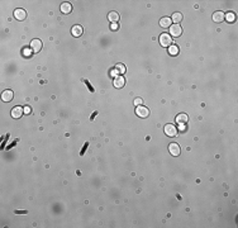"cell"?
Wrapping results in <instances>:
<instances>
[{
  "instance_id": "obj_24",
  "label": "cell",
  "mask_w": 238,
  "mask_h": 228,
  "mask_svg": "<svg viewBox=\"0 0 238 228\" xmlns=\"http://www.w3.org/2000/svg\"><path fill=\"white\" fill-rule=\"evenodd\" d=\"M118 74H119V72H118V71L115 70V69L110 71V75H112V76H115V77H117V76H118Z\"/></svg>"
},
{
  "instance_id": "obj_12",
  "label": "cell",
  "mask_w": 238,
  "mask_h": 228,
  "mask_svg": "<svg viewBox=\"0 0 238 228\" xmlns=\"http://www.w3.org/2000/svg\"><path fill=\"white\" fill-rule=\"evenodd\" d=\"M71 12H72V5H71L70 3L65 2V3L61 4V13H63V14H70Z\"/></svg>"
},
{
  "instance_id": "obj_2",
  "label": "cell",
  "mask_w": 238,
  "mask_h": 228,
  "mask_svg": "<svg viewBox=\"0 0 238 228\" xmlns=\"http://www.w3.org/2000/svg\"><path fill=\"white\" fill-rule=\"evenodd\" d=\"M165 134L169 137H175L177 134V128L175 127V124H171V123L166 124L165 126Z\"/></svg>"
},
{
  "instance_id": "obj_10",
  "label": "cell",
  "mask_w": 238,
  "mask_h": 228,
  "mask_svg": "<svg viewBox=\"0 0 238 228\" xmlns=\"http://www.w3.org/2000/svg\"><path fill=\"white\" fill-rule=\"evenodd\" d=\"M213 20L215 23H222L223 20H224V13L220 12V10L213 13Z\"/></svg>"
},
{
  "instance_id": "obj_22",
  "label": "cell",
  "mask_w": 238,
  "mask_h": 228,
  "mask_svg": "<svg viewBox=\"0 0 238 228\" xmlns=\"http://www.w3.org/2000/svg\"><path fill=\"white\" fill-rule=\"evenodd\" d=\"M134 104H136L137 106H138V105H142V104H143V100H142L141 98H136V99H134Z\"/></svg>"
},
{
  "instance_id": "obj_1",
  "label": "cell",
  "mask_w": 238,
  "mask_h": 228,
  "mask_svg": "<svg viewBox=\"0 0 238 228\" xmlns=\"http://www.w3.org/2000/svg\"><path fill=\"white\" fill-rule=\"evenodd\" d=\"M158 42L162 47H170L172 43V38L169 33H162L160 34V38H158Z\"/></svg>"
},
{
  "instance_id": "obj_14",
  "label": "cell",
  "mask_w": 238,
  "mask_h": 228,
  "mask_svg": "<svg viewBox=\"0 0 238 228\" xmlns=\"http://www.w3.org/2000/svg\"><path fill=\"white\" fill-rule=\"evenodd\" d=\"M171 18H169V17H163V18H161L160 19V25L162 27V28H170L171 27Z\"/></svg>"
},
{
  "instance_id": "obj_18",
  "label": "cell",
  "mask_w": 238,
  "mask_h": 228,
  "mask_svg": "<svg viewBox=\"0 0 238 228\" xmlns=\"http://www.w3.org/2000/svg\"><path fill=\"white\" fill-rule=\"evenodd\" d=\"M169 53H170L171 56H176V55L179 53V47H177L176 45H171V46L169 47Z\"/></svg>"
},
{
  "instance_id": "obj_23",
  "label": "cell",
  "mask_w": 238,
  "mask_h": 228,
  "mask_svg": "<svg viewBox=\"0 0 238 228\" xmlns=\"http://www.w3.org/2000/svg\"><path fill=\"white\" fill-rule=\"evenodd\" d=\"M24 109V114H31L32 113V108L31 106H25V108H23Z\"/></svg>"
},
{
  "instance_id": "obj_27",
  "label": "cell",
  "mask_w": 238,
  "mask_h": 228,
  "mask_svg": "<svg viewBox=\"0 0 238 228\" xmlns=\"http://www.w3.org/2000/svg\"><path fill=\"white\" fill-rule=\"evenodd\" d=\"M89 146V143H85V147L82 148V151H81V155H84V152H85V149H86V147Z\"/></svg>"
},
{
  "instance_id": "obj_11",
  "label": "cell",
  "mask_w": 238,
  "mask_h": 228,
  "mask_svg": "<svg viewBox=\"0 0 238 228\" xmlns=\"http://www.w3.org/2000/svg\"><path fill=\"white\" fill-rule=\"evenodd\" d=\"M187 120H189V117H187V114H185V113H180L176 116V123H179V124H185Z\"/></svg>"
},
{
  "instance_id": "obj_25",
  "label": "cell",
  "mask_w": 238,
  "mask_h": 228,
  "mask_svg": "<svg viewBox=\"0 0 238 228\" xmlns=\"http://www.w3.org/2000/svg\"><path fill=\"white\" fill-rule=\"evenodd\" d=\"M112 29H113V31L118 29V23H113V24H112Z\"/></svg>"
},
{
  "instance_id": "obj_26",
  "label": "cell",
  "mask_w": 238,
  "mask_h": 228,
  "mask_svg": "<svg viewBox=\"0 0 238 228\" xmlns=\"http://www.w3.org/2000/svg\"><path fill=\"white\" fill-rule=\"evenodd\" d=\"M15 213H17V214H25V210H20V212H18V210H15Z\"/></svg>"
},
{
  "instance_id": "obj_21",
  "label": "cell",
  "mask_w": 238,
  "mask_h": 228,
  "mask_svg": "<svg viewBox=\"0 0 238 228\" xmlns=\"http://www.w3.org/2000/svg\"><path fill=\"white\" fill-rule=\"evenodd\" d=\"M23 55H24L25 57H29V56L32 55V51H31L29 48H24V49H23Z\"/></svg>"
},
{
  "instance_id": "obj_4",
  "label": "cell",
  "mask_w": 238,
  "mask_h": 228,
  "mask_svg": "<svg viewBox=\"0 0 238 228\" xmlns=\"http://www.w3.org/2000/svg\"><path fill=\"white\" fill-rule=\"evenodd\" d=\"M136 114L139 118H146V117H148V114H149V109L146 108V106H143V105H138V106H137V109H136Z\"/></svg>"
},
{
  "instance_id": "obj_9",
  "label": "cell",
  "mask_w": 238,
  "mask_h": 228,
  "mask_svg": "<svg viewBox=\"0 0 238 228\" xmlns=\"http://www.w3.org/2000/svg\"><path fill=\"white\" fill-rule=\"evenodd\" d=\"M14 18L18 19V20H24L27 18V13L24 9H17L14 12Z\"/></svg>"
},
{
  "instance_id": "obj_6",
  "label": "cell",
  "mask_w": 238,
  "mask_h": 228,
  "mask_svg": "<svg viewBox=\"0 0 238 228\" xmlns=\"http://www.w3.org/2000/svg\"><path fill=\"white\" fill-rule=\"evenodd\" d=\"M169 151H170V155H172V156H179L180 152H181V148H180V146L177 143H170Z\"/></svg>"
},
{
  "instance_id": "obj_8",
  "label": "cell",
  "mask_w": 238,
  "mask_h": 228,
  "mask_svg": "<svg viewBox=\"0 0 238 228\" xmlns=\"http://www.w3.org/2000/svg\"><path fill=\"white\" fill-rule=\"evenodd\" d=\"M113 84H114V86H115V88L120 89V88H123V86H124V84H126V80H124V77L122 76V75H120V76L118 75V76H117V77H115V79H114V82H113Z\"/></svg>"
},
{
  "instance_id": "obj_17",
  "label": "cell",
  "mask_w": 238,
  "mask_h": 228,
  "mask_svg": "<svg viewBox=\"0 0 238 228\" xmlns=\"http://www.w3.org/2000/svg\"><path fill=\"white\" fill-rule=\"evenodd\" d=\"M171 20L175 24H179L183 20V14L181 13H174V14H172V17H171Z\"/></svg>"
},
{
  "instance_id": "obj_3",
  "label": "cell",
  "mask_w": 238,
  "mask_h": 228,
  "mask_svg": "<svg viewBox=\"0 0 238 228\" xmlns=\"http://www.w3.org/2000/svg\"><path fill=\"white\" fill-rule=\"evenodd\" d=\"M183 33V28L180 27V24H172L170 27V35L171 37H180Z\"/></svg>"
},
{
  "instance_id": "obj_13",
  "label": "cell",
  "mask_w": 238,
  "mask_h": 228,
  "mask_svg": "<svg viewBox=\"0 0 238 228\" xmlns=\"http://www.w3.org/2000/svg\"><path fill=\"white\" fill-rule=\"evenodd\" d=\"M13 96H14V94H13V91L12 90H5L3 94H2V99H3V102H10L12 99H13Z\"/></svg>"
},
{
  "instance_id": "obj_15",
  "label": "cell",
  "mask_w": 238,
  "mask_h": 228,
  "mask_svg": "<svg viewBox=\"0 0 238 228\" xmlns=\"http://www.w3.org/2000/svg\"><path fill=\"white\" fill-rule=\"evenodd\" d=\"M108 19H109L110 23H117L119 22V14L117 12H110L108 14Z\"/></svg>"
},
{
  "instance_id": "obj_16",
  "label": "cell",
  "mask_w": 238,
  "mask_h": 228,
  "mask_svg": "<svg viewBox=\"0 0 238 228\" xmlns=\"http://www.w3.org/2000/svg\"><path fill=\"white\" fill-rule=\"evenodd\" d=\"M71 33H72L74 37H80L82 34V27L81 25H74L72 29H71Z\"/></svg>"
},
{
  "instance_id": "obj_20",
  "label": "cell",
  "mask_w": 238,
  "mask_h": 228,
  "mask_svg": "<svg viewBox=\"0 0 238 228\" xmlns=\"http://www.w3.org/2000/svg\"><path fill=\"white\" fill-rule=\"evenodd\" d=\"M115 70H117L119 74H124L126 72V66L123 65V63H118V65L115 66Z\"/></svg>"
},
{
  "instance_id": "obj_5",
  "label": "cell",
  "mask_w": 238,
  "mask_h": 228,
  "mask_svg": "<svg viewBox=\"0 0 238 228\" xmlns=\"http://www.w3.org/2000/svg\"><path fill=\"white\" fill-rule=\"evenodd\" d=\"M12 117L15 118V119H19L24 114V109L22 108V106H14V108L12 109Z\"/></svg>"
},
{
  "instance_id": "obj_19",
  "label": "cell",
  "mask_w": 238,
  "mask_h": 228,
  "mask_svg": "<svg viewBox=\"0 0 238 228\" xmlns=\"http://www.w3.org/2000/svg\"><path fill=\"white\" fill-rule=\"evenodd\" d=\"M224 19H227L229 23H233L234 20H236V14L234 13H227V14H224Z\"/></svg>"
},
{
  "instance_id": "obj_7",
  "label": "cell",
  "mask_w": 238,
  "mask_h": 228,
  "mask_svg": "<svg viewBox=\"0 0 238 228\" xmlns=\"http://www.w3.org/2000/svg\"><path fill=\"white\" fill-rule=\"evenodd\" d=\"M31 48L34 53H38L41 49H42V42L39 39H33L31 42Z\"/></svg>"
}]
</instances>
